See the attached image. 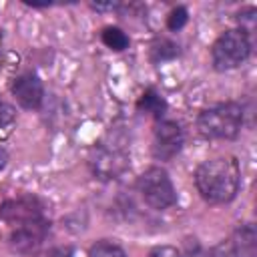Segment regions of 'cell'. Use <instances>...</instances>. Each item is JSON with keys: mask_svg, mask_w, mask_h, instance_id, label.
<instances>
[{"mask_svg": "<svg viewBox=\"0 0 257 257\" xmlns=\"http://www.w3.org/2000/svg\"><path fill=\"white\" fill-rule=\"evenodd\" d=\"M239 165L233 157L205 161L195 173V185L209 203H229L239 191Z\"/></svg>", "mask_w": 257, "mask_h": 257, "instance_id": "obj_1", "label": "cell"}, {"mask_svg": "<svg viewBox=\"0 0 257 257\" xmlns=\"http://www.w3.org/2000/svg\"><path fill=\"white\" fill-rule=\"evenodd\" d=\"M243 124V108L237 102H221L203 110L197 128L207 139H233Z\"/></svg>", "mask_w": 257, "mask_h": 257, "instance_id": "obj_2", "label": "cell"}, {"mask_svg": "<svg viewBox=\"0 0 257 257\" xmlns=\"http://www.w3.org/2000/svg\"><path fill=\"white\" fill-rule=\"evenodd\" d=\"M249 52H251V40H249L247 32L243 28L227 30L215 40V44L211 48L213 66L217 70H231V68L239 66L241 62H245Z\"/></svg>", "mask_w": 257, "mask_h": 257, "instance_id": "obj_3", "label": "cell"}, {"mask_svg": "<svg viewBox=\"0 0 257 257\" xmlns=\"http://www.w3.org/2000/svg\"><path fill=\"white\" fill-rule=\"evenodd\" d=\"M137 187H139V193L145 199V203L153 209H169L171 205L177 203L175 187H173L169 175L159 167L147 169L139 177Z\"/></svg>", "mask_w": 257, "mask_h": 257, "instance_id": "obj_4", "label": "cell"}, {"mask_svg": "<svg viewBox=\"0 0 257 257\" xmlns=\"http://www.w3.org/2000/svg\"><path fill=\"white\" fill-rule=\"evenodd\" d=\"M42 217H44L42 205L34 197H18V199L4 201L0 205V221L10 225V229L26 225V223L42 219Z\"/></svg>", "mask_w": 257, "mask_h": 257, "instance_id": "obj_5", "label": "cell"}, {"mask_svg": "<svg viewBox=\"0 0 257 257\" xmlns=\"http://www.w3.org/2000/svg\"><path fill=\"white\" fill-rule=\"evenodd\" d=\"M183 147V131L173 120H161L155 128V145L153 153L161 161L173 159Z\"/></svg>", "mask_w": 257, "mask_h": 257, "instance_id": "obj_6", "label": "cell"}, {"mask_svg": "<svg viewBox=\"0 0 257 257\" xmlns=\"http://www.w3.org/2000/svg\"><path fill=\"white\" fill-rule=\"evenodd\" d=\"M12 94L14 98L18 100V104L22 108H28V110H34L40 106L42 102V96H44V88H42V82L36 74L28 72V74H22L14 80L12 84Z\"/></svg>", "mask_w": 257, "mask_h": 257, "instance_id": "obj_7", "label": "cell"}, {"mask_svg": "<svg viewBox=\"0 0 257 257\" xmlns=\"http://www.w3.org/2000/svg\"><path fill=\"white\" fill-rule=\"evenodd\" d=\"M46 233H48V221H46V217H42V219L30 221L26 225L14 227L12 233H10V241H12V247L14 249H18V251H30V249L38 247L44 241Z\"/></svg>", "mask_w": 257, "mask_h": 257, "instance_id": "obj_8", "label": "cell"}, {"mask_svg": "<svg viewBox=\"0 0 257 257\" xmlns=\"http://www.w3.org/2000/svg\"><path fill=\"white\" fill-rule=\"evenodd\" d=\"M233 245L239 253V257H255V247H257V235L253 225H243L241 229H237Z\"/></svg>", "mask_w": 257, "mask_h": 257, "instance_id": "obj_9", "label": "cell"}, {"mask_svg": "<svg viewBox=\"0 0 257 257\" xmlns=\"http://www.w3.org/2000/svg\"><path fill=\"white\" fill-rule=\"evenodd\" d=\"M139 108L145 110V112H151V114L157 116V118H161V114L165 112L167 104H165V100L161 98V94H159L157 90L149 88V90L141 96V100H139Z\"/></svg>", "mask_w": 257, "mask_h": 257, "instance_id": "obj_10", "label": "cell"}, {"mask_svg": "<svg viewBox=\"0 0 257 257\" xmlns=\"http://www.w3.org/2000/svg\"><path fill=\"white\" fill-rule=\"evenodd\" d=\"M100 38H102L104 46H108L110 50H116V52H120V50H124L128 46V36L120 28H116V26L104 28L102 34H100Z\"/></svg>", "mask_w": 257, "mask_h": 257, "instance_id": "obj_11", "label": "cell"}, {"mask_svg": "<svg viewBox=\"0 0 257 257\" xmlns=\"http://www.w3.org/2000/svg\"><path fill=\"white\" fill-rule=\"evenodd\" d=\"M88 257H126V255L118 245L108 243V241H100V243L90 247Z\"/></svg>", "mask_w": 257, "mask_h": 257, "instance_id": "obj_12", "label": "cell"}, {"mask_svg": "<svg viewBox=\"0 0 257 257\" xmlns=\"http://www.w3.org/2000/svg\"><path fill=\"white\" fill-rule=\"evenodd\" d=\"M189 20V14H187V8L185 6H177L171 10V14L167 16V26L169 30H181Z\"/></svg>", "mask_w": 257, "mask_h": 257, "instance_id": "obj_13", "label": "cell"}, {"mask_svg": "<svg viewBox=\"0 0 257 257\" xmlns=\"http://www.w3.org/2000/svg\"><path fill=\"white\" fill-rule=\"evenodd\" d=\"M177 46L169 40H161L159 44L153 46V60H167V58H173L177 54Z\"/></svg>", "mask_w": 257, "mask_h": 257, "instance_id": "obj_14", "label": "cell"}, {"mask_svg": "<svg viewBox=\"0 0 257 257\" xmlns=\"http://www.w3.org/2000/svg\"><path fill=\"white\" fill-rule=\"evenodd\" d=\"M209 257H239V253H237L233 241H223L217 247H213V251H211Z\"/></svg>", "mask_w": 257, "mask_h": 257, "instance_id": "obj_15", "label": "cell"}, {"mask_svg": "<svg viewBox=\"0 0 257 257\" xmlns=\"http://www.w3.org/2000/svg\"><path fill=\"white\" fill-rule=\"evenodd\" d=\"M12 118H14V108L4 98H0V126H6L8 122H12Z\"/></svg>", "mask_w": 257, "mask_h": 257, "instance_id": "obj_16", "label": "cell"}, {"mask_svg": "<svg viewBox=\"0 0 257 257\" xmlns=\"http://www.w3.org/2000/svg\"><path fill=\"white\" fill-rule=\"evenodd\" d=\"M149 257H181V253L171 245H161V247H155L149 253Z\"/></svg>", "mask_w": 257, "mask_h": 257, "instance_id": "obj_17", "label": "cell"}, {"mask_svg": "<svg viewBox=\"0 0 257 257\" xmlns=\"http://www.w3.org/2000/svg\"><path fill=\"white\" fill-rule=\"evenodd\" d=\"M44 257H72V249L70 247H56V249H50Z\"/></svg>", "mask_w": 257, "mask_h": 257, "instance_id": "obj_18", "label": "cell"}, {"mask_svg": "<svg viewBox=\"0 0 257 257\" xmlns=\"http://www.w3.org/2000/svg\"><path fill=\"white\" fill-rule=\"evenodd\" d=\"M90 6H92L94 10H114L118 4H114V2H112V4H90Z\"/></svg>", "mask_w": 257, "mask_h": 257, "instance_id": "obj_19", "label": "cell"}, {"mask_svg": "<svg viewBox=\"0 0 257 257\" xmlns=\"http://www.w3.org/2000/svg\"><path fill=\"white\" fill-rule=\"evenodd\" d=\"M6 161H8V153L0 147V169H4V167H6Z\"/></svg>", "mask_w": 257, "mask_h": 257, "instance_id": "obj_20", "label": "cell"}]
</instances>
